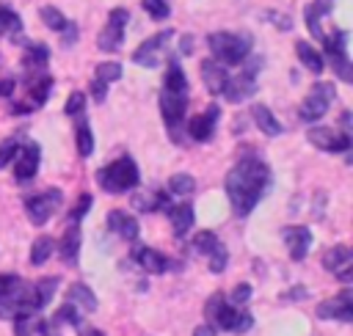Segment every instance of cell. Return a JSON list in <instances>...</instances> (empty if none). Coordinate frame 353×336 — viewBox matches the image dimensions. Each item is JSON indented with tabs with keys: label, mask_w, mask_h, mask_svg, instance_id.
<instances>
[{
	"label": "cell",
	"mask_w": 353,
	"mask_h": 336,
	"mask_svg": "<svg viewBox=\"0 0 353 336\" xmlns=\"http://www.w3.org/2000/svg\"><path fill=\"white\" fill-rule=\"evenodd\" d=\"M270 185V168L259 157H243L226 176V196L234 215H248Z\"/></svg>",
	"instance_id": "cell-1"
},
{
	"label": "cell",
	"mask_w": 353,
	"mask_h": 336,
	"mask_svg": "<svg viewBox=\"0 0 353 336\" xmlns=\"http://www.w3.org/2000/svg\"><path fill=\"white\" fill-rule=\"evenodd\" d=\"M207 44H210V52H212V61L223 63V66H237L245 61L251 44H248V36H237V33H226V30H215L207 36Z\"/></svg>",
	"instance_id": "cell-2"
},
{
	"label": "cell",
	"mask_w": 353,
	"mask_h": 336,
	"mask_svg": "<svg viewBox=\"0 0 353 336\" xmlns=\"http://www.w3.org/2000/svg\"><path fill=\"white\" fill-rule=\"evenodd\" d=\"M207 317H210V322H215L221 330H229V333H245L254 325V317L248 311H243V308L226 306L221 292H215L207 300Z\"/></svg>",
	"instance_id": "cell-3"
},
{
	"label": "cell",
	"mask_w": 353,
	"mask_h": 336,
	"mask_svg": "<svg viewBox=\"0 0 353 336\" xmlns=\"http://www.w3.org/2000/svg\"><path fill=\"white\" fill-rule=\"evenodd\" d=\"M97 182L108 193H127V190H132L138 185V165H135L132 157H119L110 165L99 168Z\"/></svg>",
	"instance_id": "cell-4"
},
{
	"label": "cell",
	"mask_w": 353,
	"mask_h": 336,
	"mask_svg": "<svg viewBox=\"0 0 353 336\" xmlns=\"http://www.w3.org/2000/svg\"><path fill=\"white\" fill-rule=\"evenodd\" d=\"M259 66H262V58H259V55L251 58V61H245V63H243V72L234 74V77H229V83H226V88H223V96H226L229 102H243V99L254 96V94H256V74H259Z\"/></svg>",
	"instance_id": "cell-5"
},
{
	"label": "cell",
	"mask_w": 353,
	"mask_h": 336,
	"mask_svg": "<svg viewBox=\"0 0 353 336\" xmlns=\"http://www.w3.org/2000/svg\"><path fill=\"white\" fill-rule=\"evenodd\" d=\"M185 107H188V96L185 94H168L163 91L160 94V113H163V121L171 132V140H182V121H185Z\"/></svg>",
	"instance_id": "cell-6"
},
{
	"label": "cell",
	"mask_w": 353,
	"mask_h": 336,
	"mask_svg": "<svg viewBox=\"0 0 353 336\" xmlns=\"http://www.w3.org/2000/svg\"><path fill=\"white\" fill-rule=\"evenodd\" d=\"M127 19H130L127 8H113V11H110L108 25L102 28V33H99V39H97V47H99L102 52H113V50H119V47H121Z\"/></svg>",
	"instance_id": "cell-7"
},
{
	"label": "cell",
	"mask_w": 353,
	"mask_h": 336,
	"mask_svg": "<svg viewBox=\"0 0 353 336\" xmlns=\"http://www.w3.org/2000/svg\"><path fill=\"white\" fill-rule=\"evenodd\" d=\"M331 99H334V85L331 83H314L312 91H309V96L301 105V118L303 121L323 118L325 110H328V105H331Z\"/></svg>",
	"instance_id": "cell-8"
},
{
	"label": "cell",
	"mask_w": 353,
	"mask_h": 336,
	"mask_svg": "<svg viewBox=\"0 0 353 336\" xmlns=\"http://www.w3.org/2000/svg\"><path fill=\"white\" fill-rule=\"evenodd\" d=\"M61 204H63V198H61V190H47V193H39V196H30L28 201H25V207H28V215H30V220L36 223V226H41V223H47L58 209H61Z\"/></svg>",
	"instance_id": "cell-9"
},
{
	"label": "cell",
	"mask_w": 353,
	"mask_h": 336,
	"mask_svg": "<svg viewBox=\"0 0 353 336\" xmlns=\"http://www.w3.org/2000/svg\"><path fill=\"white\" fill-rule=\"evenodd\" d=\"M347 33L339 30L334 39H325V52H328V61H331V69L339 74V80L350 83L353 74H350V61H347Z\"/></svg>",
	"instance_id": "cell-10"
},
{
	"label": "cell",
	"mask_w": 353,
	"mask_h": 336,
	"mask_svg": "<svg viewBox=\"0 0 353 336\" xmlns=\"http://www.w3.org/2000/svg\"><path fill=\"white\" fill-rule=\"evenodd\" d=\"M309 143L323 149V151H347L350 149V135L347 132H336V129H328V127H312L306 132Z\"/></svg>",
	"instance_id": "cell-11"
},
{
	"label": "cell",
	"mask_w": 353,
	"mask_h": 336,
	"mask_svg": "<svg viewBox=\"0 0 353 336\" xmlns=\"http://www.w3.org/2000/svg\"><path fill=\"white\" fill-rule=\"evenodd\" d=\"M323 267L331 270L342 284H350V278H353V253H350V248H345V245H334L331 251H325V256H323Z\"/></svg>",
	"instance_id": "cell-12"
},
{
	"label": "cell",
	"mask_w": 353,
	"mask_h": 336,
	"mask_svg": "<svg viewBox=\"0 0 353 336\" xmlns=\"http://www.w3.org/2000/svg\"><path fill=\"white\" fill-rule=\"evenodd\" d=\"M317 317H323V319H342V322H350L353 319V292L350 289H342L336 297H331V300H323L320 306H317Z\"/></svg>",
	"instance_id": "cell-13"
},
{
	"label": "cell",
	"mask_w": 353,
	"mask_h": 336,
	"mask_svg": "<svg viewBox=\"0 0 353 336\" xmlns=\"http://www.w3.org/2000/svg\"><path fill=\"white\" fill-rule=\"evenodd\" d=\"M174 33L171 30H160L157 36H152V39H146L135 52H132V61L138 63V66H146V69H154L157 66V52L165 47V41L171 39Z\"/></svg>",
	"instance_id": "cell-14"
},
{
	"label": "cell",
	"mask_w": 353,
	"mask_h": 336,
	"mask_svg": "<svg viewBox=\"0 0 353 336\" xmlns=\"http://www.w3.org/2000/svg\"><path fill=\"white\" fill-rule=\"evenodd\" d=\"M218 116H221V107H218V105H210L204 113H199L196 118H190V124H188L190 138L199 140V143H207V140L212 138V132H215V121H218Z\"/></svg>",
	"instance_id": "cell-15"
},
{
	"label": "cell",
	"mask_w": 353,
	"mask_h": 336,
	"mask_svg": "<svg viewBox=\"0 0 353 336\" xmlns=\"http://www.w3.org/2000/svg\"><path fill=\"white\" fill-rule=\"evenodd\" d=\"M39 160H41V154H39V146L36 143H28L25 149H19L17 151V171H14V179L22 185V182H30L33 176H36V171H39Z\"/></svg>",
	"instance_id": "cell-16"
},
{
	"label": "cell",
	"mask_w": 353,
	"mask_h": 336,
	"mask_svg": "<svg viewBox=\"0 0 353 336\" xmlns=\"http://www.w3.org/2000/svg\"><path fill=\"white\" fill-rule=\"evenodd\" d=\"M281 237H284V242H287V248H290V256H292L295 262H301V259L309 253L312 231H309L306 226H287V229L281 231Z\"/></svg>",
	"instance_id": "cell-17"
},
{
	"label": "cell",
	"mask_w": 353,
	"mask_h": 336,
	"mask_svg": "<svg viewBox=\"0 0 353 336\" xmlns=\"http://www.w3.org/2000/svg\"><path fill=\"white\" fill-rule=\"evenodd\" d=\"M201 80H204L210 94H223V88L229 83V72H226L223 63L207 58V61H201Z\"/></svg>",
	"instance_id": "cell-18"
},
{
	"label": "cell",
	"mask_w": 353,
	"mask_h": 336,
	"mask_svg": "<svg viewBox=\"0 0 353 336\" xmlns=\"http://www.w3.org/2000/svg\"><path fill=\"white\" fill-rule=\"evenodd\" d=\"M108 229L116 231V234H121V237L130 240V242H132V240L138 237V231H141V229H138V220H135L132 215H127L124 209H110V212H108Z\"/></svg>",
	"instance_id": "cell-19"
},
{
	"label": "cell",
	"mask_w": 353,
	"mask_h": 336,
	"mask_svg": "<svg viewBox=\"0 0 353 336\" xmlns=\"http://www.w3.org/2000/svg\"><path fill=\"white\" fill-rule=\"evenodd\" d=\"M77 253H80V226L72 223L61 237V259H63V264L74 267L77 264Z\"/></svg>",
	"instance_id": "cell-20"
},
{
	"label": "cell",
	"mask_w": 353,
	"mask_h": 336,
	"mask_svg": "<svg viewBox=\"0 0 353 336\" xmlns=\"http://www.w3.org/2000/svg\"><path fill=\"white\" fill-rule=\"evenodd\" d=\"M135 262H138L146 273H154V275H157V273H165L168 264H171V262H168L160 251H154V248H138V251H135Z\"/></svg>",
	"instance_id": "cell-21"
},
{
	"label": "cell",
	"mask_w": 353,
	"mask_h": 336,
	"mask_svg": "<svg viewBox=\"0 0 353 336\" xmlns=\"http://www.w3.org/2000/svg\"><path fill=\"white\" fill-rule=\"evenodd\" d=\"M331 6H334V0H314V3H309V6H306L303 17H306V28H309V33H312L314 39H325V36H323V30H320V17H323V14H328V11H331Z\"/></svg>",
	"instance_id": "cell-22"
},
{
	"label": "cell",
	"mask_w": 353,
	"mask_h": 336,
	"mask_svg": "<svg viewBox=\"0 0 353 336\" xmlns=\"http://www.w3.org/2000/svg\"><path fill=\"white\" fill-rule=\"evenodd\" d=\"M251 116H254V124H256L268 138L281 135V124H279V118L273 116V110H270V107H265V105H254Z\"/></svg>",
	"instance_id": "cell-23"
},
{
	"label": "cell",
	"mask_w": 353,
	"mask_h": 336,
	"mask_svg": "<svg viewBox=\"0 0 353 336\" xmlns=\"http://www.w3.org/2000/svg\"><path fill=\"white\" fill-rule=\"evenodd\" d=\"M163 91H168V94H185L188 96V77H185V72H182V66L176 61H171V66L165 72Z\"/></svg>",
	"instance_id": "cell-24"
},
{
	"label": "cell",
	"mask_w": 353,
	"mask_h": 336,
	"mask_svg": "<svg viewBox=\"0 0 353 336\" xmlns=\"http://www.w3.org/2000/svg\"><path fill=\"white\" fill-rule=\"evenodd\" d=\"M168 215H171V226H174L176 237H182L193 226V207L190 204H176V207L168 209Z\"/></svg>",
	"instance_id": "cell-25"
},
{
	"label": "cell",
	"mask_w": 353,
	"mask_h": 336,
	"mask_svg": "<svg viewBox=\"0 0 353 336\" xmlns=\"http://www.w3.org/2000/svg\"><path fill=\"white\" fill-rule=\"evenodd\" d=\"M66 300H69V303L83 306L85 311H97V295H94L85 284H72V286H69V292H66Z\"/></svg>",
	"instance_id": "cell-26"
},
{
	"label": "cell",
	"mask_w": 353,
	"mask_h": 336,
	"mask_svg": "<svg viewBox=\"0 0 353 336\" xmlns=\"http://www.w3.org/2000/svg\"><path fill=\"white\" fill-rule=\"evenodd\" d=\"M295 52H298V58H301V63L309 69V72H314V74H320L323 69H325V63H323V58H320V52L314 50V47H309L306 41H298L295 44Z\"/></svg>",
	"instance_id": "cell-27"
},
{
	"label": "cell",
	"mask_w": 353,
	"mask_h": 336,
	"mask_svg": "<svg viewBox=\"0 0 353 336\" xmlns=\"http://www.w3.org/2000/svg\"><path fill=\"white\" fill-rule=\"evenodd\" d=\"M52 251H55V240L52 237H36L33 240V248H30V264H44L50 256H52Z\"/></svg>",
	"instance_id": "cell-28"
},
{
	"label": "cell",
	"mask_w": 353,
	"mask_h": 336,
	"mask_svg": "<svg viewBox=\"0 0 353 336\" xmlns=\"http://www.w3.org/2000/svg\"><path fill=\"white\" fill-rule=\"evenodd\" d=\"M50 85H52V80H50L47 74H39V77L30 83L28 94H30V105H33V107H41V105L50 99Z\"/></svg>",
	"instance_id": "cell-29"
},
{
	"label": "cell",
	"mask_w": 353,
	"mask_h": 336,
	"mask_svg": "<svg viewBox=\"0 0 353 336\" xmlns=\"http://www.w3.org/2000/svg\"><path fill=\"white\" fill-rule=\"evenodd\" d=\"M74 132H77V151H80V157H88L94 151V135H91V127H88V121L83 116H77Z\"/></svg>",
	"instance_id": "cell-30"
},
{
	"label": "cell",
	"mask_w": 353,
	"mask_h": 336,
	"mask_svg": "<svg viewBox=\"0 0 353 336\" xmlns=\"http://www.w3.org/2000/svg\"><path fill=\"white\" fill-rule=\"evenodd\" d=\"M47 58H50V50H47L44 44H36V41H28V44H25V66H28V69L44 66Z\"/></svg>",
	"instance_id": "cell-31"
},
{
	"label": "cell",
	"mask_w": 353,
	"mask_h": 336,
	"mask_svg": "<svg viewBox=\"0 0 353 336\" xmlns=\"http://www.w3.org/2000/svg\"><path fill=\"white\" fill-rule=\"evenodd\" d=\"M19 30H22V19H19L11 8L0 6V36H11V39H17Z\"/></svg>",
	"instance_id": "cell-32"
},
{
	"label": "cell",
	"mask_w": 353,
	"mask_h": 336,
	"mask_svg": "<svg viewBox=\"0 0 353 336\" xmlns=\"http://www.w3.org/2000/svg\"><path fill=\"white\" fill-rule=\"evenodd\" d=\"M168 190H171L174 196H188V193L196 190V179H193L190 174H174V176L168 179Z\"/></svg>",
	"instance_id": "cell-33"
},
{
	"label": "cell",
	"mask_w": 353,
	"mask_h": 336,
	"mask_svg": "<svg viewBox=\"0 0 353 336\" xmlns=\"http://www.w3.org/2000/svg\"><path fill=\"white\" fill-rule=\"evenodd\" d=\"M55 286H58V278H55V275H50V278H41L39 284H33V292H36V300H39V308L50 303V297H52V292H55Z\"/></svg>",
	"instance_id": "cell-34"
},
{
	"label": "cell",
	"mask_w": 353,
	"mask_h": 336,
	"mask_svg": "<svg viewBox=\"0 0 353 336\" xmlns=\"http://www.w3.org/2000/svg\"><path fill=\"white\" fill-rule=\"evenodd\" d=\"M39 14H41V19H44V25H47L50 30H63V28H66V22H69V19H66L55 6H44Z\"/></svg>",
	"instance_id": "cell-35"
},
{
	"label": "cell",
	"mask_w": 353,
	"mask_h": 336,
	"mask_svg": "<svg viewBox=\"0 0 353 336\" xmlns=\"http://www.w3.org/2000/svg\"><path fill=\"white\" fill-rule=\"evenodd\" d=\"M121 77V63H116V61H105V63H99L97 66V80L99 83H113V80H119Z\"/></svg>",
	"instance_id": "cell-36"
},
{
	"label": "cell",
	"mask_w": 353,
	"mask_h": 336,
	"mask_svg": "<svg viewBox=\"0 0 353 336\" xmlns=\"http://www.w3.org/2000/svg\"><path fill=\"white\" fill-rule=\"evenodd\" d=\"M52 322H58V325H80V314H77V308H74V303H63L58 311H55V317H52Z\"/></svg>",
	"instance_id": "cell-37"
},
{
	"label": "cell",
	"mask_w": 353,
	"mask_h": 336,
	"mask_svg": "<svg viewBox=\"0 0 353 336\" xmlns=\"http://www.w3.org/2000/svg\"><path fill=\"white\" fill-rule=\"evenodd\" d=\"M193 248L199 251V253H212L215 248H218V237L212 234V231H199L196 237H193Z\"/></svg>",
	"instance_id": "cell-38"
},
{
	"label": "cell",
	"mask_w": 353,
	"mask_h": 336,
	"mask_svg": "<svg viewBox=\"0 0 353 336\" xmlns=\"http://www.w3.org/2000/svg\"><path fill=\"white\" fill-rule=\"evenodd\" d=\"M17 151H19V140H17V138H6V140L0 143V168H6V165L17 157Z\"/></svg>",
	"instance_id": "cell-39"
},
{
	"label": "cell",
	"mask_w": 353,
	"mask_h": 336,
	"mask_svg": "<svg viewBox=\"0 0 353 336\" xmlns=\"http://www.w3.org/2000/svg\"><path fill=\"white\" fill-rule=\"evenodd\" d=\"M141 3H143L146 14H149V17H154V19H165V17L171 14L168 0H141Z\"/></svg>",
	"instance_id": "cell-40"
},
{
	"label": "cell",
	"mask_w": 353,
	"mask_h": 336,
	"mask_svg": "<svg viewBox=\"0 0 353 336\" xmlns=\"http://www.w3.org/2000/svg\"><path fill=\"white\" fill-rule=\"evenodd\" d=\"M91 204H94V198L88 196V193H83V196H77V204L72 207V212H69V220L72 223H80V218L91 209Z\"/></svg>",
	"instance_id": "cell-41"
},
{
	"label": "cell",
	"mask_w": 353,
	"mask_h": 336,
	"mask_svg": "<svg viewBox=\"0 0 353 336\" xmlns=\"http://www.w3.org/2000/svg\"><path fill=\"white\" fill-rule=\"evenodd\" d=\"M226 262H229V253H226V248L218 242V248L210 253V270H212V273H221V270L226 267Z\"/></svg>",
	"instance_id": "cell-42"
},
{
	"label": "cell",
	"mask_w": 353,
	"mask_h": 336,
	"mask_svg": "<svg viewBox=\"0 0 353 336\" xmlns=\"http://www.w3.org/2000/svg\"><path fill=\"white\" fill-rule=\"evenodd\" d=\"M83 102H85V96H83L80 91H74V94L66 99V105H63L66 116H80V110H83Z\"/></svg>",
	"instance_id": "cell-43"
},
{
	"label": "cell",
	"mask_w": 353,
	"mask_h": 336,
	"mask_svg": "<svg viewBox=\"0 0 353 336\" xmlns=\"http://www.w3.org/2000/svg\"><path fill=\"white\" fill-rule=\"evenodd\" d=\"M248 297H251V286H248V284H237L234 292H232V300H234L237 306H243Z\"/></svg>",
	"instance_id": "cell-44"
},
{
	"label": "cell",
	"mask_w": 353,
	"mask_h": 336,
	"mask_svg": "<svg viewBox=\"0 0 353 336\" xmlns=\"http://www.w3.org/2000/svg\"><path fill=\"white\" fill-rule=\"evenodd\" d=\"M17 284H19V278H17L14 273H3V275H0V297H3L6 292H11Z\"/></svg>",
	"instance_id": "cell-45"
},
{
	"label": "cell",
	"mask_w": 353,
	"mask_h": 336,
	"mask_svg": "<svg viewBox=\"0 0 353 336\" xmlns=\"http://www.w3.org/2000/svg\"><path fill=\"white\" fill-rule=\"evenodd\" d=\"M74 41H77V25L74 22H66V28H63V44L69 47Z\"/></svg>",
	"instance_id": "cell-46"
},
{
	"label": "cell",
	"mask_w": 353,
	"mask_h": 336,
	"mask_svg": "<svg viewBox=\"0 0 353 336\" xmlns=\"http://www.w3.org/2000/svg\"><path fill=\"white\" fill-rule=\"evenodd\" d=\"M105 88H108V85H105V83H99V80H94V83H91V94H94V99H97V102H105Z\"/></svg>",
	"instance_id": "cell-47"
},
{
	"label": "cell",
	"mask_w": 353,
	"mask_h": 336,
	"mask_svg": "<svg viewBox=\"0 0 353 336\" xmlns=\"http://www.w3.org/2000/svg\"><path fill=\"white\" fill-rule=\"evenodd\" d=\"M14 88H17V83H14L11 77L0 80V96H11V94H14Z\"/></svg>",
	"instance_id": "cell-48"
},
{
	"label": "cell",
	"mask_w": 353,
	"mask_h": 336,
	"mask_svg": "<svg viewBox=\"0 0 353 336\" xmlns=\"http://www.w3.org/2000/svg\"><path fill=\"white\" fill-rule=\"evenodd\" d=\"M179 52H182V55H190V52H193V39H190V36H182V44H179Z\"/></svg>",
	"instance_id": "cell-49"
},
{
	"label": "cell",
	"mask_w": 353,
	"mask_h": 336,
	"mask_svg": "<svg viewBox=\"0 0 353 336\" xmlns=\"http://www.w3.org/2000/svg\"><path fill=\"white\" fill-rule=\"evenodd\" d=\"M193 336H215V328H212V325H199V328L193 330Z\"/></svg>",
	"instance_id": "cell-50"
},
{
	"label": "cell",
	"mask_w": 353,
	"mask_h": 336,
	"mask_svg": "<svg viewBox=\"0 0 353 336\" xmlns=\"http://www.w3.org/2000/svg\"><path fill=\"white\" fill-rule=\"evenodd\" d=\"M303 295H306V289H301V286H298V289H292V292H287L284 297H287V300H295V297H303Z\"/></svg>",
	"instance_id": "cell-51"
},
{
	"label": "cell",
	"mask_w": 353,
	"mask_h": 336,
	"mask_svg": "<svg viewBox=\"0 0 353 336\" xmlns=\"http://www.w3.org/2000/svg\"><path fill=\"white\" fill-rule=\"evenodd\" d=\"M80 336H102V330H97V328H80Z\"/></svg>",
	"instance_id": "cell-52"
},
{
	"label": "cell",
	"mask_w": 353,
	"mask_h": 336,
	"mask_svg": "<svg viewBox=\"0 0 353 336\" xmlns=\"http://www.w3.org/2000/svg\"><path fill=\"white\" fill-rule=\"evenodd\" d=\"M0 63H3V58H0Z\"/></svg>",
	"instance_id": "cell-53"
}]
</instances>
